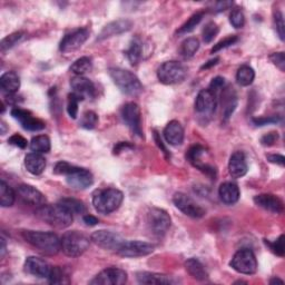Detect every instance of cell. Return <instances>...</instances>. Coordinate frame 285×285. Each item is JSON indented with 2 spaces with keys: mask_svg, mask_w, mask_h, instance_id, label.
I'll use <instances>...</instances> for the list:
<instances>
[{
  "mask_svg": "<svg viewBox=\"0 0 285 285\" xmlns=\"http://www.w3.org/2000/svg\"><path fill=\"white\" fill-rule=\"evenodd\" d=\"M23 237L27 243L46 255H56L61 250L60 239L53 232L24 231Z\"/></svg>",
  "mask_w": 285,
  "mask_h": 285,
  "instance_id": "1",
  "label": "cell"
},
{
  "mask_svg": "<svg viewBox=\"0 0 285 285\" xmlns=\"http://www.w3.org/2000/svg\"><path fill=\"white\" fill-rule=\"evenodd\" d=\"M124 200V194L117 188H100L93 193V205L98 213L111 214L118 210Z\"/></svg>",
  "mask_w": 285,
  "mask_h": 285,
  "instance_id": "2",
  "label": "cell"
},
{
  "mask_svg": "<svg viewBox=\"0 0 285 285\" xmlns=\"http://www.w3.org/2000/svg\"><path fill=\"white\" fill-rule=\"evenodd\" d=\"M36 215L45 223L57 229H65L73 223V214L68 212L59 203L55 205L43 204L37 208Z\"/></svg>",
  "mask_w": 285,
  "mask_h": 285,
  "instance_id": "3",
  "label": "cell"
},
{
  "mask_svg": "<svg viewBox=\"0 0 285 285\" xmlns=\"http://www.w3.org/2000/svg\"><path fill=\"white\" fill-rule=\"evenodd\" d=\"M108 74L111 78L122 93L129 96H137L143 92V85L135 74L127 69L113 67L109 68Z\"/></svg>",
  "mask_w": 285,
  "mask_h": 285,
  "instance_id": "4",
  "label": "cell"
},
{
  "mask_svg": "<svg viewBox=\"0 0 285 285\" xmlns=\"http://www.w3.org/2000/svg\"><path fill=\"white\" fill-rule=\"evenodd\" d=\"M91 244L90 237L78 231L66 232L60 238L61 251L69 257H78L83 255Z\"/></svg>",
  "mask_w": 285,
  "mask_h": 285,
  "instance_id": "5",
  "label": "cell"
},
{
  "mask_svg": "<svg viewBox=\"0 0 285 285\" xmlns=\"http://www.w3.org/2000/svg\"><path fill=\"white\" fill-rule=\"evenodd\" d=\"M187 76V68L176 60L165 61L157 71L158 80L164 85L182 83Z\"/></svg>",
  "mask_w": 285,
  "mask_h": 285,
  "instance_id": "6",
  "label": "cell"
},
{
  "mask_svg": "<svg viewBox=\"0 0 285 285\" xmlns=\"http://www.w3.org/2000/svg\"><path fill=\"white\" fill-rule=\"evenodd\" d=\"M146 222L148 230L156 236L165 235L172 224V220H170L168 213L163 208L158 207L149 208Z\"/></svg>",
  "mask_w": 285,
  "mask_h": 285,
  "instance_id": "7",
  "label": "cell"
},
{
  "mask_svg": "<svg viewBox=\"0 0 285 285\" xmlns=\"http://www.w3.org/2000/svg\"><path fill=\"white\" fill-rule=\"evenodd\" d=\"M231 267L240 274L251 275L256 273L257 259L254 253L249 249H240L234 254Z\"/></svg>",
  "mask_w": 285,
  "mask_h": 285,
  "instance_id": "8",
  "label": "cell"
},
{
  "mask_svg": "<svg viewBox=\"0 0 285 285\" xmlns=\"http://www.w3.org/2000/svg\"><path fill=\"white\" fill-rule=\"evenodd\" d=\"M120 115L124 120V123L127 125V127L131 130L133 134L138 137H143L142 129V114L141 108L136 103H127L122 107Z\"/></svg>",
  "mask_w": 285,
  "mask_h": 285,
  "instance_id": "9",
  "label": "cell"
},
{
  "mask_svg": "<svg viewBox=\"0 0 285 285\" xmlns=\"http://www.w3.org/2000/svg\"><path fill=\"white\" fill-rule=\"evenodd\" d=\"M91 240L101 249L117 252L125 239L115 232L99 230L92 234Z\"/></svg>",
  "mask_w": 285,
  "mask_h": 285,
  "instance_id": "10",
  "label": "cell"
},
{
  "mask_svg": "<svg viewBox=\"0 0 285 285\" xmlns=\"http://www.w3.org/2000/svg\"><path fill=\"white\" fill-rule=\"evenodd\" d=\"M154 250V245L142 240H124L116 253L123 257H142L151 254Z\"/></svg>",
  "mask_w": 285,
  "mask_h": 285,
  "instance_id": "11",
  "label": "cell"
},
{
  "mask_svg": "<svg viewBox=\"0 0 285 285\" xmlns=\"http://www.w3.org/2000/svg\"><path fill=\"white\" fill-rule=\"evenodd\" d=\"M173 203L182 213L192 218H201L205 215L204 208L184 193H176L173 196Z\"/></svg>",
  "mask_w": 285,
  "mask_h": 285,
  "instance_id": "12",
  "label": "cell"
},
{
  "mask_svg": "<svg viewBox=\"0 0 285 285\" xmlns=\"http://www.w3.org/2000/svg\"><path fill=\"white\" fill-rule=\"evenodd\" d=\"M127 282V273L122 269H105L91 281L92 285H122Z\"/></svg>",
  "mask_w": 285,
  "mask_h": 285,
  "instance_id": "13",
  "label": "cell"
},
{
  "mask_svg": "<svg viewBox=\"0 0 285 285\" xmlns=\"http://www.w3.org/2000/svg\"><path fill=\"white\" fill-rule=\"evenodd\" d=\"M217 106L216 94L212 91L202 90L195 100V112L200 114L201 116L210 117L212 116Z\"/></svg>",
  "mask_w": 285,
  "mask_h": 285,
  "instance_id": "14",
  "label": "cell"
},
{
  "mask_svg": "<svg viewBox=\"0 0 285 285\" xmlns=\"http://www.w3.org/2000/svg\"><path fill=\"white\" fill-rule=\"evenodd\" d=\"M204 154H206V149L202 145L198 144L188 149L186 158L194 167L200 169L201 172L206 174L207 176H210L211 179H215L216 177V168L212 166L211 164L202 161V156Z\"/></svg>",
  "mask_w": 285,
  "mask_h": 285,
  "instance_id": "15",
  "label": "cell"
},
{
  "mask_svg": "<svg viewBox=\"0 0 285 285\" xmlns=\"http://www.w3.org/2000/svg\"><path fill=\"white\" fill-rule=\"evenodd\" d=\"M90 30L87 28H80L67 34L60 41L59 49L61 53H71L79 49L90 38Z\"/></svg>",
  "mask_w": 285,
  "mask_h": 285,
  "instance_id": "16",
  "label": "cell"
},
{
  "mask_svg": "<svg viewBox=\"0 0 285 285\" xmlns=\"http://www.w3.org/2000/svg\"><path fill=\"white\" fill-rule=\"evenodd\" d=\"M66 182L72 188L81 191L93 185L94 177L90 170L75 166L72 172L66 175Z\"/></svg>",
  "mask_w": 285,
  "mask_h": 285,
  "instance_id": "17",
  "label": "cell"
},
{
  "mask_svg": "<svg viewBox=\"0 0 285 285\" xmlns=\"http://www.w3.org/2000/svg\"><path fill=\"white\" fill-rule=\"evenodd\" d=\"M11 116L14 117L16 120H18L20 125L23 126V128L30 131H39L42 130L46 127L45 123L42 122L41 119L34 117L33 114L29 111L23 109V108H12L11 109Z\"/></svg>",
  "mask_w": 285,
  "mask_h": 285,
  "instance_id": "18",
  "label": "cell"
},
{
  "mask_svg": "<svg viewBox=\"0 0 285 285\" xmlns=\"http://www.w3.org/2000/svg\"><path fill=\"white\" fill-rule=\"evenodd\" d=\"M133 27V23L128 19H117L109 24H107L106 26L101 29L99 33L97 40L101 41L105 39H108L111 37L122 35L124 33H127Z\"/></svg>",
  "mask_w": 285,
  "mask_h": 285,
  "instance_id": "19",
  "label": "cell"
},
{
  "mask_svg": "<svg viewBox=\"0 0 285 285\" xmlns=\"http://www.w3.org/2000/svg\"><path fill=\"white\" fill-rule=\"evenodd\" d=\"M24 268L28 274L36 276L38 278L48 277L50 270H52V267H50L45 259L37 256L27 257L26 261H25Z\"/></svg>",
  "mask_w": 285,
  "mask_h": 285,
  "instance_id": "20",
  "label": "cell"
},
{
  "mask_svg": "<svg viewBox=\"0 0 285 285\" xmlns=\"http://www.w3.org/2000/svg\"><path fill=\"white\" fill-rule=\"evenodd\" d=\"M71 86L74 91L73 93L77 94L83 99L94 98L96 95V88L94 83L84 76H75L71 80Z\"/></svg>",
  "mask_w": 285,
  "mask_h": 285,
  "instance_id": "21",
  "label": "cell"
},
{
  "mask_svg": "<svg viewBox=\"0 0 285 285\" xmlns=\"http://www.w3.org/2000/svg\"><path fill=\"white\" fill-rule=\"evenodd\" d=\"M17 193L19 195V198L29 205L41 206L46 203V198L43 196V194L31 185H27V184L19 185L17 188Z\"/></svg>",
  "mask_w": 285,
  "mask_h": 285,
  "instance_id": "22",
  "label": "cell"
},
{
  "mask_svg": "<svg viewBox=\"0 0 285 285\" xmlns=\"http://www.w3.org/2000/svg\"><path fill=\"white\" fill-rule=\"evenodd\" d=\"M254 203L258 207L274 214H281L284 211L282 200L273 194H259L254 198Z\"/></svg>",
  "mask_w": 285,
  "mask_h": 285,
  "instance_id": "23",
  "label": "cell"
},
{
  "mask_svg": "<svg viewBox=\"0 0 285 285\" xmlns=\"http://www.w3.org/2000/svg\"><path fill=\"white\" fill-rule=\"evenodd\" d=\"M163 134L166 142L169 145H173V146H180L184 142V128L177 120L169 122L166 127L164 128Z\"/></svg>",
  "mask_w": 285,
  "mask_h": 285,
  "instance_id": "24",
  "label": "cell"
},
{
  "mask_svg": "<svg viewBox=\"0 0 285 285\" xmlns=\"http://www.w3.org/2000/svg\"><path fill=\"white\" fill-rule=\"evenodd\" d=\"M136 280L139 284L147 285H168L176 283V280H174L173 276L161 273H151V272H138L136 273Z\"/></svg>",
  "mask_w": 285,
  "mask_h": 285,
  "instance_id": "25",
  "label": "cell"
},
{
  "mask_svg": "<svg viewBox=\"0 0 285 285\" xmlns=\"http://www.w3.org/2000/svg\"><path fill=\"white\" fill-rule=\"evenodd\" d=\"M229 173L233 179H240L248 173V163L242 151H235L229 162Z\"/></svg>",
  "mask_w": 285,
  "mask_h": 285,
  "instance_id": "26",
  "label": "cell"
},
{
  "mask_svg": "<svg viewBox=\"0 0 285 285\" xmlns=\"http://www.w3.org/2000/svg\"><path fill=\"white\" fill-rule=\"evenodd\" d=\"M218 195L221 201L226 205H233L238 202L240 192L235 183L226 182L223 183L218 188Z\"/></svg>",
  "mask_w": 285,
  "mask_h": 285,
  "instance_id": "27",
  "label": "cell"
},
{
  "mask_svg": "<svg viewBox=\"0 0 285 285\" xmlns=\"http://www.w3.org/2000/svg\"><path fill=\"white\" fill-rule=\"evenodd\" d=\"M25 167L30 174L40 175L46 168V160L39 153H30L25 157Z\"/></svg>",
  "mask_w": 285,
  "mask_h": 285,
  "instance_id": "28",
  "label": "cell"
},
{
  "mask_svg": "<svg viewBox=\"0 0 285 285\" xmlns=\"http://www.w3.org/2000/svg\"><path fill=\"white\" fill-rule=\"evenodd\" d=\"M0 86L7 94H16L20 87V78L15 72H7L0 77Z\"/></svg>",
  "mask_w": 285,
  "mask_h": 285,
  "instance_id": "29",
  "label": "cell"
},
{
  "mask_svg": "<svg viewBox=\"0 0 285 285\" xmlns=\"http://www.w3.org/2000/svg\"><path fill=\"white\" fill-rule=\"evenodd\" d=\"M185 269L188 272V274L195 280L198 281H206L208 278V274L203 267V264L199 261L198 258H189L185 262Z\"/></svg>",
  "mask_w": 285,
  "mask_h": 285,
  "instance_id": "30",
  "label": "cell"
},
{
  "mask_svg": "<svg viewBox=\"0 0 285 285\" xmlns=\"http://www.w3.org/2000/svg\"><path fill=\"white\" fill-rule=\"evenodd\" d=\"M223 101H224V108H223V116L224 119L227 120L231 116L232 114L235 111L237 106V98L236 94L233 91V88H226L225 92L223 93Z\"/></svg>",
  "mask_w": 285,
  "mask_h": 285,
  "instance_id": "31",
  "label": "cell"
},
{
  "mask_svg": "<svg viewBox=\"0 0 285 285\" xmlns=\"http://www.w3.org/2000/svg\"><path fill=\"white\" fill-rule=\"evenodd\" d=\"M255 78V72L251 66L243 65L238 68L236 73V81L239 86H250Z\"/></svg>",
  "mask_w": 285,
  "mask_h": 285,
  "instance_id": "32",
  "label": "cell"
},
{
  "mask_svg": "<svg viewBox=\"0 0 285 285\" xmlns=\"http://www.w3.org/2000/svg\"><path fill=\"white\" fill-rule=\"evenodd\" d=\"M16 194L5 181L0 182V205L3 207H10L14 205Z\"/></svg>",
  "mask_w": 285,
  "mask_h": 285,
  "instance_id": "33",
  "label": "cell"
},
{
  "mask_svg": "<svg viewBox=\"0 0 285 285\" xmlns=\"http://www.w3.org/2000/svg\"><path fill=\"white\" fill-rule=\"evenodd\" d=\"M50 147H52V145H50V139L46 135H38L31 139L30 142V149L33 150L34 153H39V154L48 153L50 150Z\"/></svg>",
  "mask_w": 285,
  "mask_h": 285,
  "instance_id": "34",
  "label": "cell"
},
{
  "mask_svg": "<svg viewBox=\"0 0 285 285\" xmlns=\"http://www.w3.org/2000/svg\"><path fill=\"white\" fill-rule=\"evenodd\" d=\"M126 56L133 66L137 65L143 58V43L139 40H134L126 52Z\"/></svg>",
  "mask_w": 285,
  "mask_h": 285,
  "instance_id": "35",
  "label": "cell"
},
{
  "mask_svg": "<svg viewBox=\"0 0 285 285\" xmlns=\"http://www.w3.org/2000/svg\"><path fill=\"white\" fill-rule=\"evenodd\" d=\"M200 48V40L195 37H189L182 42L181 54L184 58H192Z\"/></svg>",
  "mask_w": 285,
  "mask_h": 285,
  "instance_id": "36",
  "label": "cell"
},
{
  "mask_svg": "<svg viewBox=\"0 0 285 285\" xmlns=\"http://www.w3.org/2000/svg\"><path fill=\"white\" fill-rule=\"evenodd\" d=\"M59 204L64 206L68 212L74 214H84L86 211V206L81 201L72 199V198H65L59 201Z\"/></svg>",
  "mask_w": 285,
  "mask_h": 285,
  "instance_id": "37",
  "label": "cell"
},
{
  "mask_svg": "<svg viewBox=\"0 0 285 285\" xmlns=\"http://www.w3.org/2000/svg\"><path fill=\"white\" fill-rule=\"evenodd\" d=\"M93 68V62L90 57H80L79 59L75 60L71 66V71L77 76H83L84 74L91 72Z\"/></svg>",
  "mask_w": 285,
  "mask_h": 285,
  "instance_id": "38",
  "label": "cell"
},
{
  "mask_svg": "<svg viewBox=\"0 0 285 285\" xmlns=\"http://www.w3.org/2000/svg\"><path fill=\"white\" fill-rule=\"evenodd\" d=\"M25 38V33L23 31H17V33L11 34L7 37H5L4 39L0 42V48H2V52H6L10 48H12L14 46H16L17 43L20 42Z\"/></svg>",
  "mask_w": 285,
  "mask_h": 285,
  "instance_id": "39",
  "label": "cell"
},
{
  "mask_svg": "<svg viewBox=\"0 0 285 285\" xmlns=\"http://www.w3.org/2000/svg\"><path fill=\"white\" fill-rule=\"evenodd\" d=\"M203 16H204V12H196V14H194L191 18L188 19V20L183 25V26L179 29V31H177V34L179 35H186L188 33H191V31H193L195 29V27L198 26V25L202 21V19H203Z\"/></svg>",
  "mask_w": 285,
  "mask_h": 285,
  "instance_id": "40",
  "label": "cell"
},
{
  "mask_svg": "<svg viewBox=\"0 0 285 285\" xmlns=\"http://www.w3.org/2000/svg\"><path fill=\"white\" fill-rule=\"evenodd\" d=\"M84 100L80 96H78L77 94L72 93L68 95V103H67V113L68 115L71 116L73 119L77 118L78 115V105L79 101Z\"/></svg>",
  "mask_w": 285,
  "mask_h": 285,
  "instance_id": "41",
  "label": "cell"
},
{
  "mask_svg": "<svg viewBox=\"0 0 285 285\" xmlns=\"http://www.w3.org/2000/svg\"><path fill=\"white\" fill-rule=\"evenodd\" d=\"M97 123H98V116H97V114L95 113V112L88 111V112L84 113L83 117H81V119H80L79 125H80L83 128H86V129H93V128L96 127Z\"/></svg>",
  "mask_w": 285,
  "mask_h": 285,
  "instance_id": "42",
  "label": "cell"
},
{
  "mask_svg": "<svg viewBox=\"0 0 285 285\" xmlns=\"http://www.w3.org/2000/svg\"><path fill=\"white\" fill-rule=\"evenodd\" d=\"M218 26L214 21H210L205 25L204 29H203V40L206 43L214 40V38L218 34Z\"/></svg>",
  "mask_w": 285,
  "mask_h": 285,
  "instance_id": "43",
  "label": "cell"
},
{
  "mask_svg": "<svg viewBox=\"0 0 285 285\" xmlns=\"http://www.w3.org/2000/svg\"><path fill=\"white\" fill-rule=\"evenodd\" d=\"M230 23L234 28H242L245 24V17L243 12L239 9L233 10L230 15Z\"/></svg>",
  "mask_w": 285,
  "mask_h": 285,
  "instance_id": "44",
  "label": "cell"
},
{
  "mask_svg": "<svg viewBox=\"0 0 285 285\" xmlns=\"http://www.w3.org/2000/svg\"><path fill=\"white\" fill-rule=\"evenodd\" d=\"M265 243L270 246L271 251L273 252L274 254L281 257L284 256V235H281L276 240H274V242H268V240H265Z\"/></svg>",
  "mask_w": 285,
  "mask_h": 285,
  "instance_id": "45",
  "label": "cell"
},
{
  "mask_svg": "<svg viewBox=\"0 0 285 285\" xmlns=\"http://www.w3.org/2000/svg\"><path fill=\"white\" fill-rule=\"evenodd\" d=\"M48 282L52 284H60L64 283V272L59 267H54L50 270V273L48 275Z\"/></svg>",
  "mask_w": 285,
  "mask_h": 285,
  "instance_id": "46",
  "label": "cell"
},
{
  "mask_svg": "<svg viewBox=\"0 0 285 285\" xmlns=\"http://www.w3.org/2000/svg\"><path fill=\"white\" fill-rule=\"evenodd\" d=\"M274 23H275V27H276L278 37H280V39L283 41L285 39V31H284L285 25H284L283 15L280 10L274 11Z\"/></svg>",
  "mask_w": 285,
  "mask_h": 285,
  "instance_id": "47",
  "label": "cell"
},
{
  "mask_svg": "<svg viewBox=\"0 0 285 285\" xmlns=\"http://www.w3.org/2000/svg\"><path fill=\"white\" fill-rule=\"evenodd\" d=\"M237 40H238V37H237V36L227 37V38H225V39H223V40H221L220 42H217L216 45H215V46L212 48L211 53H212V54H215V53L220 52V50H222V49H225V48H227V47H230V46L234 45V43H235Z\"/></svg>",
  "mask_w": 285,
  "mask_h": 285,
  "instance_id": "48",
  "label": "cell"
},
{
  "mask_svg": "<svg viewBox=\"0 0 285 285\" xmlns=\"http://www.w3.org/2000/svg\"><path fill=\"white\" fill-rule=\"evenodd\" d=\"M282 120L281 116H268V117H258V118H253L252 122L256 126H265L270 124H277Z\"/></svg>",
  "mask_w": 285,
  "mask_h": 285,
  "instance_id": "49",
  "label": "cell"
},
{
  "mask_svg": "<svg viewBox=\"0 0 285 285\" xmlns=\"http://www.w3.org/2000/svg\"><path fill=\"white\" fill-rule=\"evenodd\" d=\"M74 165H72V164H69L65 161H61V162H58L55 165V168H54V173L57 174V175H64L66 176L68 173H71L72 170L74 169Z\"/></svg>",
  "mask_w": 285,
  "mask_h": 285,
  "instance_id": "50",
  "label": "cell"
},
{
  "mask_svg": "<svg viewBox=\"0 0 285 285\" xmlns=\"http://www.w3.org/2000/svg\"><path fill=\"white\" fill-rule=\"evenodd\" d=\"M270 60L273 62L281 72H285V55L283 52L273 53L270 56Z\"/></svg>",
  "mask_w": 285,
  "mask_h": 285,
  "instance_id": "51",
  "label": "cell"
},
{
  "mask_svg": "<svg viewBox=\"0 0 285 285\" xmlns=\"http://www.w3.org/2000/svg\"><path fill=\"white\" fill-rule=\"evenodd\" d=\"M8 143L10 145H14V146L18 147V148H21V149H25L27 147V145H28V142H27V139L23 137L21 135H19V134H15V135H12L9 139H8Z\"/></svg>",
  "mask_w": 285,
  "mask_h": 285,
  "instance_id": "52",
  "label": "cell"
},
{
  "mask_svg": "<svg viewBox=\"0 0 285 285\" xmlns=\"http://www.w3.org/2000/svg\"><path fill=\"white\" fill-rule=\"evenodd\" d=\"M225 85V79L223 77H215L210 84V87H208V90L212 91L213 93L216 94L218 91L223 90V87Z\"/></svg>",
  "mask_w": 285,
  "mask_h": 285,
  "instance_id": "53",
  "label": "cell"
},
{
  "mask_svg": "<svg viewBox=\"0 0 285 285\" xmlns=\"http://www.w3.org/2000/svg\"><path fill=\"white\" fill-rule=\"evenodd\" d=\"M277 139H278L277 133L271 131L261 138V144L263 146H272V145H274V143L277 141Z\"/></svg>",
  "mask_w": 285,
  "mask_h": 285,
  "instance_id": "54",
  "label": "cell"
},
{
  "mask_svg": "<svg viewBox=\"0 0 285 285\" xmlns=\"http://www.w3.org/2000/svg\"><path fill=\"white\" fill-rule=\"evenodd\" d=\"M268 161L272 164H276V165H280L282 167H284V165H285V158L283 155H280V154L268 155Z\"/></svg>",
  "mask_w": 285,
  "mask_h": 285,
  "instance_id": "55",
  "label": "cell"
},
{
  "mask_svg": "<svg viewBox=\"0 0 285 285\" xmlns=\"http://www.w3.org/2000/svg\"><path fill=\"white\" fill-rule=\"evenodd\" d=\"M232 6H233L232 2H217L213 5L212 9L214 12H221L229 9L230 7H232Z\"/></svg>",
  "mask_w": 285,
  "mask_h": 285,
  "instance_id": "56",
  "label": "cell"
},
{
  "mask_svg": "<svg viewBox=\"0 0 285 285\" xmlns=\"http://www.w3.org/2000/svg\"><path fill=\"white\" fill-rule=\"evenodd\" d=\"M154 138H155V142H156V144H157V146L160 147L162 150H163V153L165 154V156L168 158H170V154H169V151L167 150V148L164 146V144H163V141H162V138H161V136L158 135V133L157 131H154Z\"/></svg>",
  "mask_w": 285,
  "mask_h": 285,
  "instance_id": "57",
  "label": "cell"
},
{
  "mask_svg": "<svg viewBox=\"0 0 285 285\" xmlns=\"http://www.w3.org/2000/svg\"><path fill=\"white\" fill-rule=\"evenodd\" d=\"M127 148H134V146H133V145H130L129 143H119V144H117L116 146H115V148H114V154H119V153H122V151H124V150H126Z\"/></svg>",
  "mask_w": 285,
  "mask_h": 285,
  "instance_id": "58",
  "label": "cell"
},
{
  "mask_svg": "<svg viewBox=\"0 0 285 285\" xmlns=\"http://www.w3.org/2000/svg\"><path fill=\"white\" fill-rule=\"evenodd\" d=\"M83 221H84V223L88 226H95V225H97L98 224V218L97 217H95L93 216V215H90V214H87V215H84L83 216Z\"/></svg>",
  "mask_w": 285,
  "mask_h": 285,
  "instance_id": "59",
  "label": "cell"
},
{
  "mask_svg": "<svg viewBox=\"0 0 285 285\" xmlns=\"http://www.w3.org/2000/svg\"><path fill=\"white\" fill-rule=\"evenodd\" d=\"M218 61H220V58H218V57H216V58H214V59H212V60H210V61L205 62V64L201 67V69H208V68H211V67H213V66L216 65Z\"/></svg>",
  "mask_w": 285,
  "mask_h": 285,
  "instance_id": "60",
  "label": "cell"
},
{
  "mask_svg": "<svg viewBox=\"0 0 285 285\" xmlns=\"http://www.w3.org/2000/svg\"><path fill=\"white\" fill-rule=\"evenodd\" d=\"M2 249H0V255H2V257H4L5 256V254H6V242H5V239L4 238H2Z\"/></svg>",
  "mask_w": 285,
  "mask_h": 285,
  "instance_id": "61",
  "label": "cell"
},
{
  "mask_svg": "<svg viewBox=\"0 0 285 285\" xmlns=\"http://www.w3.org/2000/svg\"><path fill=\"white\" fill-rule=\"evenodd\" d=\"M276 283L283 284L284 282H283V280H281V278H278V277H273L270 280V284H276Z\"/></svg>",
  "mask_w": 285,
  "mask_h": 285,
  "instance_id": "62",
  "label": "cell"
},
{
  "mask_svg": "<svg viewBox=\"0 0 285 285\" xmlns=\"http://www.w3.org/2000/svg\"><path fill=\"white\" fill-rule=\"evenodd\" d=\"M5 125H6V124H5L4 122H2V125H0V126H2V134H3V135H4L5 133H6V127H5Z\"/></svg>",
  "mask_w": 285,
  "mask_h": 285,
  "instance_id": "63",
  "label": "cell"
}]
</instances>
